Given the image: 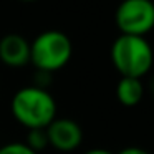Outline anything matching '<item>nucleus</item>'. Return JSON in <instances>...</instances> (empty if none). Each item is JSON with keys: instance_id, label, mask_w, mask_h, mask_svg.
<instances>
[{"instance_id": "nucleus-7", "label": "nucleus", "mask_w": 154, "mask_h": 154, "mask_svg": "<svg viewBox=\"0 0 154 154\" xmlns=\"http://www.w3.org/2000/svg\"><path fill=\"white\" fill-rule=\"evenodd\" d=\"M144 94V86L139 78H128L121 76L116 86V98L124 106H136Z\"/></svg>"}, {"instance_id": "nucleus-1", "label": "nucleus", "mask_w": 154, "mask_h": 154, "mask_svg": "<svg viewBox=\"0 0 154 154\" xmlns=\"http://www.w3.org/2000/svg\"><path fill=\"white\" fill-rule=\"evenodd\" d=\"M12 116L27 129H45L57 118V103L45 88L25 86L10 101Z\"/></svg>"}, {"instance_id": "nucleus-5", "label": "nucleus", "mask_w": 154, "mask_h": 154, "mask_svg": "<svg viewBox=\"0 0 154 154\" xmlns=\"http://www.w3.org/2000/svg\"><path fill=\"white\" fill-rule=\"evenodd\" d=\"M45 131H47L48 144L61 152L75 151L83 139V131H81L80 124L68 118H60V119L55 118L45 128Z\"/></svg>"}, {"instance_id": "nucleus-10", "label": "nucleus", "mask_w": 154, "mask_h": 154, "mask_svg": "<svg viewBox=\"0 0 154 154\" xmlns=\"http://www.w3.org/2000/svg\"><path fill=\"white\" fill-rule=\"evenodd\" d=\"M118 154H149V152L141 149V147H124V149H121Z\"/></svg>"}, {"instance_id": "nucleus-11", "label": "nucleus", "mask_w": 154, "mask_h": 154, "mask_svg": "<svg viewBox=\"0 0 154 154\" xmlns=\"http://www.w3.org/2000/svg\"><path fill=\"white\" fill-rule=\"evenodd\" d=\"M85 154H113V152H109V151H106V149H90V151H86Z\"/></svg>"}, {"instance_id": "nucleus-3", "label": "nucleus", "mask_w": 154, "mask_h": 154, "mask_svg": "<svg viewBox=\"0 0 154 154\" xmlns=\"http://www.w3.org/2000/svg\"><path fill=\"white\" fill-rule=\"evenodd\" d=\"M73 55V45L68 35L58 30L42 32L30 43V63L38 71L53 73L61 70Z\"/></svg>"}, {"instance_id": "nucleus-8", "label": "nucleus", "mask_w": 154, "mask_h": 154, "mask_svg": "<svg viewBox=\"0 0 154 154\" xmlns=\"http://www.w3.org/2000/svg\"><path fill=\"white\" fill-rule=\"evenodd\" d=\"M27 144L32 151L40 154V151H43L48 144V137H47V131L45 129H28L27 134Z\"/></svg>"}, {"instance_id": "nucleus-9", "label": "nucleus", "mask_w": 154, "mask_h": 154, "mask_svg": "<svg viewBox=\"0 0 154 154\" xmlns=\"http://www.w3.org/2000/svg\"><path fill=\"white\" fill-rule=\"evenodd\" d=\"M0 154H38L32 151L25 143H10L0 147Z\"/></svg>"}, {"instance_id": "nucleus-6", "label": "nucleus", "mask_w": 154, "mask_h": 154, "mask_svg": "<svg viewBox=\"0 0 154 154\" xmlns=\"http://www.w3.org/2000/svg\"><path fill=\"white\" fill-rule=\"evenodd\" d=\"M0 61L12 68L25 66L30 63V43L22 35H5L0 40Z\"/></svg>"}, {"instance_id": "nucleus-4", "label": "nucleus", "mask_w": 154, "mask_h": 154, "mask_svg": "<svg viewBox=\"0 0 154 154\" xmlns=\"http://www.w3.org/2000/svg\"><path fill=\"white\" fill-rule=\"evenodd\" d=\"M121 35L144 37L154 28V4L151 0H123L116 10Z\"/></svg>"}, {"instance_id": "nucleus-12", "label": "nucleus", "mask_w": 154, "mask_h": 154, "mask_svg": "<svg viewBox=\"0 0 154 154\" xmlns=\"http://www.w3.org/2000/svg\"><path fill=\"white\" fill-rule=\"evenodd\" d=\"M20 2H35V0H20Z\"/></svg>"}, {"instance_id": "nucleus-2", "label": "nucleus", "mask_w": 154, "mask_h": 154, "mask_svg": "<svg viewBox=\"0 0 154 154\" xmlns=\"http://www.w3.org/2000/svg\"><path fill=\"white\" fill-rule=\"evenodd\" d=\"M111 61L121 76H144L152 66V48L144 37L119 35L111 45Z\"/></svg>"}]
</instances>
